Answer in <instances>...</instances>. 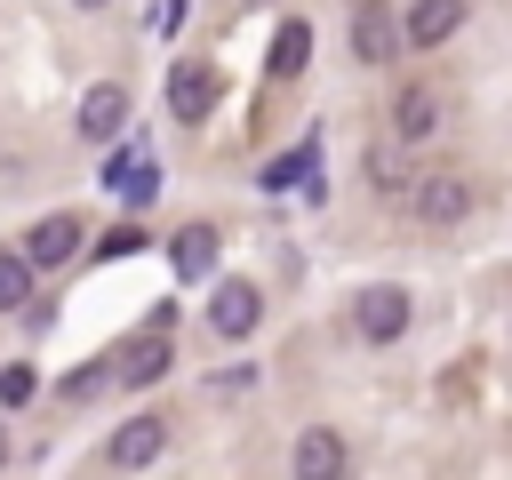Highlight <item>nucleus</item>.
Here are the masks:
<instances>
[{"instance_id":"obj_1","label":"nucleus","mask_w":512,"mask_h":480,"mask_svg":"<svg viewBox=\"0 0 512 480\" xmlns=\"http://www.w3.org/2000/svg\"><path fill=\"white\" fill-rule=\"evenodd\" d=\"M352 336H360V344H400V336H408V288L368 280V288L352 296Z\"/></svg>"},{"instance_id":"obj_2","label":"nucleus","mask_w":512,"mask_h":480,"mask_svg":"<svg viewBox=\"0 0 512 480\" xmlns=\"http://www.w3.org/2000/svg\"><path fill=\"white\" fill-rule=\"evenodd\" d=\"M168 360H176V344H168V312H160V320H152V328L112 360V368H120V384H128V392H144V384H160V376H168Z\"/></svg>"},{"instance_id":"obj_3","label":"nucleus","mask_w":512,"mask_h":480,"mask_svg":"<svg viewBox=\"0 0 512 480\" xmlns=\"http://www.w3.org/2000/svg\"><path fill=\"white\" fill-rule=\"evenodd\" d=\"M408 200H416L424 224H464V216H472V184H464V176H416Z\"/></svg>"},{"instance_id":"obj_4","label":"nucleus","mask_w":512,"mask_h":480,"mask_svg":"<svg viewBox=\"0 0 512 480\" xmlns=\"http://www.w3.org/2000/svg\"><path fill=\"white\" fill-rule=\"evenodd\" d=\"M72 248H80V216H64V208H56V216H40V224L24 232V248H16V256H24L32 272H56Z\"/></svg>"},{"instance_id":"obj_5","label":"nucleus","mask_w":512,"mask_h":480,"mask_svg":"<svg viewBox=\"0 0 512 480\" xmlns=\"http://www.w3.org/2000/svg\"><path fill=\"white\" fill-rule=\"evenodd\" d=\"M296 480H352V448H344V432L312 424V432L296 440Z\"/></svg>"},{"instance_id":"obj_6","label":"nucleus","mask_w":512,"mask_h":480,"mask_svg":"<svg viewBox=\"0 0 512 480\" xmlns=\"http://www.w3.org/2000/svg\"><path fill=\"white\" fill-rule=\"evenodd\" d=\"M160 448H168V424H160V416H128V424L112 432L104 464H120V472H144V464H152Z\"/></svg>"},{"instance_id":"obj_7","label":"nucleus","mask_w":512,"mask_h":480,"mask_svg":"<svg viewBox=\"0 0 512 480\" xmlns=\"http://www.w3.org/2000/svg\"><path fill=\"white\" fill-rule=\"evenodd\" d=\"M168 112L176 120H208L216 112V72L208 64H176L168 72Z\"/></svg>"},{"instance_id":"obj_8","label":"nucleus","mask_w":512,"mask_h":480,"mask_svg":"<svg viewBox=\"0 0 512 480\" xmlns=\"http://www.w3.org/2000/svg\"><path fill=\"white\" fill-rule=\"evenodd\" d=\"M256 312H264V296H256L248 280H224V288L208 296V328H216V336H248Z\"/></svg>"},{"instance_id":"obj_9","label":"nucleus","mask_w":512,"mask_h":480,"mask_svg":"<svg viewBox=\"0 0 512 480\" xmlns=\"http://www.w3.org/2000/svg\"><path fill=\"white\" fill-rule=\"evenodd\" d=\"M456 24H464V0H416V8L400 16V40H408V48H440Z\"/></svg>"},{"instance_id":"obj_10","label":"nucleus","mask_w":512,"mask_h":480,"mask_svg":"<svg viewBox=\"0 0 512 480\" xmlns=\"http://www.w3.org/2000/svg\"><path fill=\"white\" fill-rule=\"evenodd\" d=\"M392 48H400L392 8H352V56L360 64H392Z\"/></svg>"},{"instance_id":"obj_11","label":"nucleus","mask_w":512,"mask_h":480,"mask_svg":"<svg viewBox=\"0 0 512 480\" xmlns=\"http://www.w3.org/2000/svg\"><path fill=\"white\" fill-rule=\"evenodd\" d=\"M440 128V96L432 88H400V104H392V144H424Z\"/></svg>"},{"instance_id":"obj_12","label":"nucleus","mask_w":512,"mask_h":480,"mask_svg":"<svg viewBox=\"0 0 512 480\" xmlns=\"http://www.w3.org/2000/svg\"><path fill=\"white\" fill-rule=\"evenodd\" d=\"M120 120H128V96H120L112 80L80 96V136H88V144H104V136H120Z\"/></svg>"},{"instance_id":"obj_13","label":"nucleus","mask_w":512,"mask_h":480,"mask_svg":"<svg viewBox=\"0 0 512 480\" xmlns=\"http://www.w3.org/2000/svg\"><path fill=\"white\" fill-rule=\"evenodd\" d=\"M168 256H176V272H184V280H208V272H216V224H184Z\"/></svg>"},{"instance_id":"obj_14","label":"nucleus","mask_w":512,"mask_h":480,"mask_svg":"<svg viewBox=\"0 0 512 480\" xmlns=\"http://www.w3.org/2000/svg\"><path fill=\"white\" fill-rule=\"evenodd\" d=\"M304 56H312V24H304V16H288V24L272 32V80H296V72H304Z\"/></svg>"},{"instance_id":"obj_15","label":"nucleus","mask_w":512,"mask_h":480,"mask_svg":"<svg viewBox=\"0 0 512 480\" xmlns=\"http://www.w3.org/2000/svg\"><path fill=\"white\" fill-rule=\"evenodd\" d=\"M368 184H376V192H408V184H416V176H408V152H400V144H376V152H368Z\"/></svg>"},{"instance_id":"obj_16","label":"nucleus","mask_w":512,"mask_h":480,"mask_svg":"<svg viewBox=\"0 0 512 480\" xmlns=\"http://www.w3.org/2000/svg\"><path fill=\"white\" fill-rule=\"evenodd\" d=\"M24 296H32V264H24L16 248H0V312H16Z\"/></svg>"},{"instance_id":"obj_17","label":"nucleus","mask_w":512,"mask_h":480,"mask_svg":"<svg viewBox=\"0 0 512 480\" xmlns=\"http://www.w3.org/2000/svg\"><path fill=\"white\" fill-rule=\"evenodd\" d=\"M32 392H40V376H32V360H8V368H0V408H24Z\"/></svg>"},{"instance_id":"obj_18","label":"nucleus","mask_w":512,"mask_h":480,"mask_svg":"<svg viewBox=\"0 0 512 480\" xmlns=\"http://www.w3.org/2000/svg\"><path fill=\"white\" fill-rule=\"evenodd\" d=\"M0 464H8V432H0Z\"/></svg>"},{"instance_id":"obj_19","label":"nucleus","mask_w":512,"mask_h":480,"mask_svg":"<svg viewBox=\"0 0 512 480\" xmlns=\"http://www.w3.org/2000/svg\"><path fill=\"white\" fill-rule=\"evenodd\" d=\"M80 8H104V0H80Z\"/></svg>"}]
</instances>
